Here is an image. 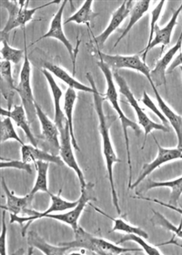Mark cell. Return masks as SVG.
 I'll list each match as a JSON object with an SVG mask.
<instances>
[{"instance_id": "cell-19", "label": "cell", "mask_w": 182, "mask_h": 255, "mask_svg": "<svg viewBox=\"0 0 182 255\" xmlns=\"http://www.w3.org/2000/svg\"><path fill=\"white\" fill-rule=\"evenodd\" d=\"M1 73V94L7 102V110H11L13 98L17 93V86H15L14 78L12 76L11 62L2 61L0 64Z\"/></svg>"}, {"instance_id": "cell-5", "label": "cell", "mask_w": 182, "mask_h": 255, "mask_svg": "<svg viewBox=\"0 0 182 255\" xmlns=\"http://www.w3.org/2000/svg\"><path fill=\"white\" fill-rule=\"evenodd\" d=\"M24 50L25 57L23 62L22 69L20 72L19 83L17 86V93L22 101V106L28 115V121L32 123L37 118L36 101L34 98L33 92L31 88V65L28 59V45L26 38V29H24Z\"/></svg>"}, {"instance_id": "cell-17", "label": "cell", "mask_w": 182, "mask_h": 255, "mask_svg": "<svg viewBox=\"0 0 182 255\" xmlns=\"http://www.w3.org/2000/svg\"><path fill=\"white\" fill-rule=\"evenodd\" d=\"M42 73L44 74L45 77L48 81V83L50 85V91L53 96V101H54V122H55L59 130L66 126V119L65 117L64 111L61 109V97L63 95V93L61 91L60 86L58 83H56L55 79L53 77V74L49 72L48 70L42 69L41 70Z\"/></svg>"}, {"instance_id": "cell-27", "label": "cell", "mask_w": 182, "mask_h": 255, "mask_svg": "<svg viewBox=\"0 0 182 255\" xmlns=\"http://www.w3.org/2000/svg\"><path fill=\"white\" fill-rule=\"evenodd\" d=\"M90 206L94 209L95 211H98L99 213L104 215V216L107 217L108 219H110V220H111V221L113 222L114 225H113V228H112L111 233L121 232V233H127V234H137V235H139V236H141V237H143V238L145 239L149 238V234L146 233L145 231H143L141 228L133 226L131 224H129L128 222L124 221L123 219H113V218L109 216L108 214H106L105 212L100 211L99 208L95 207V206L92 205V204H90Z\"/></svg>"}, {"instance_id": "cell-13", "label": "cell", "mask_w": 182, "mask_h": 255, "mask_svg": "<svg viewBox=\"0 0 182 255\" xmlns=\"http://www.w3.org/2000/svg\"><path fill=\"white\" fill-rule=\"evenodd\" d=\"M133 3H134V1L132 0L124 1L120 7L113 12L109 26L106 28L105 30L102 33L95 37L94 41L96 44L98 46H101L105 43L111 34L117 30V28H119L121 25V23L129 16L131 8L134 5Z\"/></svg>"}, {"instance_id": "cell-18", "label": "cell", "mask_w": 182, "mask_h": 255, "mask_svg": "<svg viewBox=\"0 0 182 255\" xmlns=\"http://www.w3.org/2000/svg\"><path fill=\"white\" fill-rule=\"evenodd\" d=\"M153 92H154L155 97L157 99V102L160 106V111L162 112V114L164 115V117L167 118V120L169 121V124L171 125L172 128L174 129L175 133L177 134V138H178V145L177 147L181 148L182 147V117L179 116L175 112L171 109L170 106H168L165 103V101L162 99L161 95H160L159 91L157 89V86L154 83L150 84Z\"/></svg>"}, {"instance_id": "cell-3", "label": "cell", "mask_w": 182, "mask_h": 255, "mask_svg": "<svg viewBox=\"0 0 182 255\" xmlns=\"http://www.w3.org/2000/svg\"><path fill=\"white\" fill-rule=\"evenodd\" d=\"M75 240L68 243H61L60 245L69 246L71 249L75 248H84L88 250L89 253L93 255H120L129 252H138L139 249L123 248L119 246V244H112L104 239L98 238L87 233L83 228H77L74 232Z\"/></svg>"}, {"instance_id": "cell-6", "label": "cell", "mask_w": 182, "mask_h": 255, "mask_svg": "<svg viewBox=\"0 0 182 255\" xmlns=\"http://www.w3.org/2000/svg\"><path fill=\"white\" fill-rule=\"evenodd\" d=\"M113 77H114V80H115L117 84L119 85L121 94H122L127 98V102L129 103V105L131 106V107L134 109V111L136 113L137 117H138V125L140 127H142V128L144 129L145 138H144L142 149H143L145 144H146V140H147L148 134L151 133L152 131L160 130V131H163L165 133H169L171 131L170 128H167V127L163 126V125L153 122L148 117V115L144 112L143 109L138 105V100L135 98V96L133 95L131 90L128 87L126 80L122 77L121 75L118 72V71H114L113 72Z\"/></svg>"}, {"instance_id": "cell-20", "label": "cell", "mask_w": 182, "mask_h": 255, "mask_svg": "<svg viewBox=\"0 0 182 255\" xmlns=\"http://www.w3.org/2000/svg\"><path fill=\"white\" fill-rule=\"evenodd\" d=\"M1 183L6 197V206H1V209L17 215H19L21 213L23 214L25 210L28 209V207L31 204L34 198L33 196L28 194L24 197H17L8 189L4 178H2Z\"/></svg>"}, {"instance_id": "cell-33", "label": "cell", "mask_w": 182, "mask_h": 255, "mask_svg": "<svg viewBox=\"0 0 182 255\" xmlns=\"http://www.w3.org/2000/svg\"><path fill=\"white\" fill-rule=\"evenodd\" d=\"M153 214H154V217L151 220V222H154L156 225H159L161 227L165 228L168 231H171L174 235H176L179 238L182 239V221L180 226L177 227L175 225H173L170 221H168L162 214H160V212L153 211Z\"/></svg>"}, {"instance_id": "cell-16", "label": "cell", "mask_w": 182, "mask_h": 255, "mask_svg": "<svg viewBox=\"0 0 182 255\" xmlns=\"http://www.w3.org/2000/svg\"><path fill=\"white\" fill-rule=\"evenodd\" d=\"M21 157L22 160L28 164H35L37 161H45L49 163H53L59 166H64V162L61 155H53L45 150H41L34 146L32 144H23L21 145Z\"/></svg>"}, {"instance_id": "cell-35", "label": "cell", "mask_w": 182, "mask_h": 255, "mask_svg": "<svg viewBox=\"0 0 182 255\" xmlns=\"http://www.w3.org/2000/svg\"><path fill=\"white\" fill-rule=\"evenodd\" d=\"M32 164H28L24 161L18 160H9V159H5L3 157H1V164L0 166L1 168H15L18 170H23L25 172L28 173L29 175H31L33 173L32 169Z\"/></svg>"}, {"instance_id": "cell-7", "label": "cell", "mask_w": 182, "mask_h": 255, "mask_svg": "<svg viewBox=\"0 0 182 255\" xmlns=\"http://www.w3.org/2000/svg\"><path fill=\"white\" fill-rule=\"evenodd\" d=\"M98 56L100 61L104 62L106 65L113 69L114 71H118L120 69H129L136 72L142 73L146 76L149 83H154L150 77V69L146 64L145 61H142L140 56L138 54L134 55H110L102 52L98 49Z\"/></svg>"}, {"instance_id": "cell-32", "label": "cell", "mask_w": 182, "mask_h": 255, "mask_svg": "<svg viewBox=\"0 0 182 255\" xmlns=\"http://www.w3.org/2000/svg\"><path fill=\"white\" fill-rule=\"evenodd\" d=\"M146 240H147V239L143 238V237H141V236H139V235H137V234H127V235H125L121 241H119V242L117 243V244L120 245V244H123V243H127V242H134V243L138 244V245L143 249L144 252H145L147 255H163L158 248H156L153 245H150V244H148V243L146 242Z\"/></svg>"}, {"instance_id": "cell-12", "label": "cell", "mask_w": 182, "mask_h": 255, "mask_svg": "<svg viewBox=\"0 0 182 255\" xmlns=\"http://www.w3.org/2000/svg\"><path fill=\"white\" fill-rule=\"evenodd\" d=\"M182 48V30L175 45L168 50L159 61H157L153 71L150 72V77L156 86L167 84V78H166L167 71H168L169 67L171 66L174 57L179 51H181Z\"/></svg>"}, {"instance_id": "cell-38", "label": "cell", "mask_w": 182, "mask_h": 255, "mask_svg": "<svg viewBox=\"0 0 182 255\" xmlns=\"http://www.w3.org/2000/svg\"><path fill=\"white\" fill-rule=\"evenodd\" d=\"M137 199H139V200H147V201H152V202H155V203H157V204H160V205L164 206V207H166V208H169V209H171V210H173V211H177V212L181 213V214L182 215V209H179V208H177L176 206L171 205V204H168V203H164V202L160 201V200H151V199H149V198H143V197H137Z\"/></svg>"}, {"instance_id": "cell-31", "label": "cell", "mask_w": 182, "mask_h": 255, "mask_svg": "<svg viewBox=\"0 0 182 255\" xmlns=\"http://www.w3.org/2000/svg\"><path fill=\"white\" fill-rule=\"evenodd\" d=\"M0 136H1V143H5L7 140L13 139L17 141V143L23 145L25 143L22 139L17 135V133L15 130L13 121L9 117H5L1 121V128H0Z\"/></svg>"}, {"instance_id": "cell-40", "label": "cell", "mask_w": 182, "mask_h": 255, "mask_svg": "<svg viewBox=\"0 0 182 255\" xmlns=\"http://www.w3.org/2000/svg\"><path fill=\"white\" fill-rule=\"evenodd\" d=\"M181 70H182V65L181 66Z\"/></svg>"}, {"instance_id": "cell-36", "label": "cell", "mask_w": 182, "mask_h": 255, "mask_svg": "<svg viewBox=\"0 0 182 255\" xmlns=\"http://www.w3.org/2000/svg\"><path fill=\"white\" fill-rule=\"evenodd\" d=\"M141 102L143 103L144 106H146V107H148L149 110H151V111L153 112L155 115L160 118V120L162 121V123L165 125V127L169 128V125H170L169 121H168L167 118L164 117V115L162 114V112L160 111V109L158 108V106L155 105L154 103H153V101L151 100L150 96L146 93V91H144L143 92V96H142Z\"/></svg>"}, {"instance_id": "cell-24", "label": "cell", "mask_w": 182, "mask_h": 255, "mask_svg": "<svg viewBox=\"0 0 182 255\" xmlns=\"http://www.w3.org/2000/svg\"><path fill=\"white\" fill-rule=\"evenodd\" d=\"M76 100H77L76 90L72 89L70 87H68L66 89V94H65L63 111H64L65 117H66V123H67V125L69 127L73 147H74V149L77 150V151H80V148H79V146L77 144V139H76V136H75L74 126H73V110H74V106H75Z\"/></svg>"}, {"instance_id": "cell-26", "label": "cell", "mask_w": 182, "mask_h": 255, "mask_svg": "<svg viewBox=\"0 0 182 255\" xmlns=\"http://www.w3.org/2000/svg\"><path fill=\"white\" fill-rule=\"evenodd\" d=\"M156 188H170L171 189L170 202L171 205H176L182 194V176L180 178L170 180V181H152L149 180L144 191H148Z\"/></svg>"}, {"instance_id": "cell-8", "label": "cell", "mask_w": 182, "mask_h": 255, "mask_svg": "<svg viewBox=\"0 0 182 255\" xmlns=\"http://www.w3.org/2000/svg\"><path fill=\"white\" fill-rule=\"evenodd\" d=\"M158 146V155L156 156L154 160L150 162L149 164H144L143 167L140 171V174L137 178V180L131 184L128 189H133L138 187V185L144 181L146 178L149 176L151 173L159 168L161 166H163L166 163H169L171 161L178 160V159H182V147L179 148H165L162 147L157 139L153 137Z\"/></svg>"}, {"instance_id": "cell-39", "label": "cell", "mask_w": 182, "mask_h": 255, "mask_svg": "<svg viewBox=\"0 0 182 255\" xmlns=\"http://www.w3.org/2000/svg\"><path fill=\"white\" fill-rule=\"evenodd\" d=\"M182 50H181V53L180 55L177 57L176 59L174 61H172V63L171 64V66L169 67L167 73L170 74L171 72H173L175 70V68L179 66H182Z\"/></svg>"}, {"instance_id": "cell-25", "label": "cell", "mask_w": 182, "mask_h": 255, "mask_svg": "<svg viewBox=\"0 0 182 255\" xmlns=\"http://www.w3.org/2000/svg\"><path fill=\"white\" fill-rule=\"evenodd\" d=\"M149 5H150V1L149 0H139L135 2L129 14V22L127 24L126 28L124 29V31L122 32L121 37L117 40L116 43L114 45V48H116L117 45L119 44L127 34L129 33V31L135 26V24H137L138 20L149 11Z\"/></svg>"}, {"instance_id": "cell-14", "label": "cell", "mask_w": 182, "mask_h": 255, "mask_svg": "<svg viewBox=\"0 0 182 255\" xmlns=\"http://www.w3.org/2000/svg\"><path fill=\"white\" fill-rule=\"evenodd\" d=\"M182 11V3L181 6H179V8L174 11L172 17H171V20L169 23L166 25L164 28H159L158 26H156L155 28V37L153 38V40L151 42V44L149 46L148 49L143 50V54H142V61L146 62V57L148 55L149 51L151 49H153L156 46L158 45H161L162 46V50H164L167 45L171 43V36H172V32L174 30V28L176 27L177 20L178 17L180 16L181 12Z\"/></svg>"}, {"instance_id": "cell-2", "label": "cell", "mask_w": 182, "mask_h": 255, "mask_svg": "<svg viewBox=\"0 0 182 255\" xmlns=\"http://www.w3.org/2000/svg\"><path fill=\"white\" fill-rule=\"evenodd\" d=\"M98 65L100 68L101 72H103L105 76L106 83H107V90H106L105 95H102V97L104 100L110 102L114 110L116 111L119 118L121 123L122 128H123V133H124V138H125V144H126V150H127V166H128V171H129V176H128V189L131 186V178H132V166H131V155H130V148H129V139H128V133H127V129L131 128L135 133L138 136L141 133V128H139L138 124L133 122L130 119H128L124 112L122 111L120 104H119V95L117 93L116 84H115V80L113 77V72H111V69L108 65H106L104 62L99 61Z\"/></svg>"}, {"instance_id": "cell-10", "label": "cell", "mask_w": 182, "mask_h": 255, "mask_svg": "<svg viewBox=\"0 0 182 255\" xmlns=\"http://www.w3.org/2000/svg\"><path fill=\"white\" fill-rule=\"evenodd\" d=\"M66 3H67L66 0H64V1L61 2V5L60 6V8H59V10L57 11L55 16L53 17L51 22H50V28H49L48 32L44 34L43 36H41L37 40H35L31 45L35 44V43L39 42V41L42 40L43 39H58L59 41H61V43L66 47V49L68 51L70 58H71V61L73 62V68L75 69V58H76V54H75V51H74V47L70 43V41L67 39L66 35L64 33V30H63V22H62V20H63V13H64V10H65V6H66Z\"/></svg>"}, {"instance_id": "cell-34", "label": "cell", "mask_w": 182, "mask_h": 255, "mask_svg": "<svg viewBox=\"0 0 182 255\" xmlns=\"http://www.w3.org/2000/svg\"><path fill=\"white\" fill-rule=\"evenodd\" d=\"M165 3L166 1L161 0V1L159 2V4L155 6L154 9H152V11H151V20H150L149 42H148V45H147L146 49L149 48L150 44H151V42H152V40H153V34H154L155 32V28H156V26H157V22H158L159 19H160V15H161V12L163 10V7H164ZM146 49H145V50H146Z\"/></svg>"}, {"instance_id": "cell-15", "label": "cell", "mask_w": 182, "mask_h": 255, "mask_svg": "<svg viewBox=\"0 0 182 255\" xmlns=\"http://www.w3.org/2000/svg\"><path fill=\"white\" fill-rule=\"evenodd\" d=\"M1 116L11 118L12 121L15 122L17 127L22 129L23 132L27 135L30 144L38 147V141L31 132V128H30L29 122H28V115H27V112L25 110L24 106H15L11 110H6L2 107L1 108Z\"/></svg>"}, {"instance_id": "cell-23", "label": "cell", "mask_w": 182, "mask_h": 255, "mask_svg": "<svg viewBox=\"0 0 182 255\" xmlns=\"http://www.w3.org/2000/svg\"><path fill=\"white\" fill-rule=\"evenodd\" d=\"M24 0H18V1H11V0H1L0 4L3 7H5L8 12V19L6 22L5 28L1 30V37H6L8 33L13 29L17 28V18L20 9L24 4Z\"/></svg>"}, {"instance_id": "cell-4", "label": "cell", "mask_w": 182, "mask_h": 255, "mask_svg": "<svg viewBox=\"0 0 182 255\" xmlns=\"http://www.w3.org/2000/svg\"><path fill=\"white\" fill-rule=\"evenodd\" d=\"M61 191L62 189L60 190L59 195L52 194L50 192L49 193L51 200V205L47 211H45L44 212H38L31 209H26L23 214H26L27 216H18L17 214L10 213V223H18L22 228L21 234L23 237H25L28 228L34 221L45 218L47 215L51 214L53 212H62V211H70L72 209H74L78 204L79 200L76 201L63 200L61 196Z\"/></svg>"}, {"instance_id": "cell-30", "label": "cell", "mask_w": 182, "mask_h": 255, "mask_svg": "<svg viewBox=\"0 0 182 255\" xmlns=\"http://www.w3.org/2000/svg\"><path fill=\"white\" fill-rule=\"evenodd\" d=\"M1 41H2V49H1L2 61H9L13 64L17 65L25 57V50H18V49L12 48L11 46L8 44L6 37H1Z\"/></svg>"}, {"instance_id": "cell-11", "label": "cell", "mask_w": 182, "mask_h": 255, "mask_svg": "<svg viewBox=\"0 0 182 255\" xmlns=\"http://www.w3.org/2000/svg\"><path fill=\"white\" fill-rule=\"evenodd\" d=\"M36 110L37 117L41 126V133L44 137L45 141L48 143L50 149L52 150V154L57 155L60 154L61 150V138H60V130L57 127L54 121H51L50 117H48L41 107L36 103Z\"/></svg>"}, {"instance_id": "cell-9", "label": "cell", "mask_w": 182, "mask_h": 255, "mask_svg": "<svg viewBox=\"0 0 182 255\" xmlns=\"http://www.w3.org/2000/svg\"><path fill=\"white\" fill-rule=\"evenodd\" d=\"M60 138H61V150H60V155L63 162L66 166L70 167L74 172L77 174V178L79 179V183L81 187V190L85 189L88 187V184L86 182V179L84 177L82 170L79 165L77 164V159L74 155V147L72 144L71 134L69 131V127L66 123V126L64 128L60 130Z\"/></svg>"}, {"instance_id": "cell-22", "label": "cell", "mask_w": 182, "mask_h": 255, "mask_svg": "<svg viewBox=\"0 0 182 255\" xmlns=\"http://www.w3.org/2000/svg\"><path fill=\"white\" fill-rule=\"evenodd\" d=\"M28 244L31 247L38 248L41 251L44 255H66L68 251L72 250L69 246L60 245L53 246L48 244L42 237H40L39 234L35 232H28Z\"/></svg>"}, {"instance_id": "cell-28", "label": "cell", "mask_w": 182, "mask_h": 255, "mask_svg": "<svg viewBox=\"0 0 182 255\" xmlns=\"http://www.w3.org/2000/svg\"><path fill=\"white\" fill-rule=\"evenodd\" d=\"M50 164L49 162H45V161H37L35 163L36 169H37V178H36V182L34 185L33 189L29 193L33 197L39 191H42L47 194L50 193L49 184H48V172H49Z\"/></svg>"}, {"instance_id": "cell-21", "label": "cell", "mask_w": 182, "mask_h": 255, "mask_svg": "<svg viewBox=\"0 0 182 255\" xmlns=\"http://www.w3.org/2000/svg\"><path fill=\"white\" fill-rule=\"evenodd\" d=\"M43 69L48 70L54 76L59 78L63 83H66V85H68V87H70L72 89L93 94L92 87H88L87 85L78 82L75 78L72 77L68 72H66L63 68H61L59 65H56L54 63H51L49 61H45L43 62Z\"/></svg>"}, {"instance_id": "cell-29", "label": "cell", "mask_w": 182, "mask_h": 255, "mask_svg": "<svg viewBox=\"0 0 182 255\" xmlns=\"http://www.w3.org/2000/svg\"><path fill=\"white\" fill-rule=\"evenodd\" d=\"M92 4H93V0L84 1V4L81 7L75 14H73L72 16L68 17L65 21V24L74 22L79 25L85 24L89 27L91 20L94 19L95 17L99 15V13L92 10Z\"/></svg>"}, {"instance_id": "cell-1", "label": "cell", "mask_w": 182, "mask_h": 255, "mask_svg": "<svg viewBox=\"0 0 182 255\" xmlns=\"http://www.w3.org/2000/svg\"><path fill=\"white\" fill-rule=\"evenodd\" d=\"M87 77L91 84V87L93 89V100H94L95 111L98 115L99 118V129H100V135H101V140H102V147H103V155L105 158L106 167L109 174V179H110V184H111V197H112V203L117 210V212L119 215L121 214V207H120V202H119V198L117 194L116 187L114 183V177H113V167L116 163L121 162V159L117 156L115 150L113 147V144L111 142V133H110V128L107 123V118L103 110V102L104 99L102 97V95L97 89L96 84H95L94 79L91 75V73L88 72Z\"/></svg>"}, {"instance_id": "cell-37", "label": "cell", "mask_w": 182, "mask_h": 255, "mask_svg": "<svg viewBox=\"0 0 182 255\" xmlns=\"http://www.w3.org/2000/svg\"><path fill=\"white\" fill-rule=\"evenodd\" d=\"M6 233L7 228L6 223V211L4 210L2 214V229L0 235V255H6Z\"/></svg>"}]
</instances>
